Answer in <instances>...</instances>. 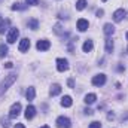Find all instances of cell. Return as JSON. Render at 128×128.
Here are the masks:
<instances>
[{
    "mask_svg": "<svg viewBox=\"0 0 128 128\" xmlns=\"http://www.w3.org/2000/svg\"><path fill=\"white\" fill-rule=\"evenodd\" d=\"M15 80H16V74H15V73H10V74L4 76V79H3L2 84H0V96H3V92L8 91V88H9Z\"/></svg>",
    "mask_w": 128,
    "mask_h": 128,
    "instance_id": "obj_1",
    "label": "cell"
},
{
    "mask_svg": "<svg viewBox=\"0 0 128 128\" xmlns=\"http://www.w3.org/2000/svg\"><path fill=\"white\" fill-rule=\"evenodd\" d=\"M18 36H20V30L12 27V28L9 30V33H8V37H6L8 43H15V42H16V39H18Z\"/></svg>",
    "mask_w": 128,
    "mask_h": 128,
    "instance_id": "obj_2",
    "label": "cell"
},
{
    "mask_svg": "<svg viewBox=\"0 0 128 128\" xmlns=\"http://www.w3.org/2000/svg\"><path fill=\"white\" fill-rule=\"evenodd\" d=\"M21 113V103H14L9 110V118H16Z\"/></svg>",
    "mask_w": 128,
    "mask_h": 128,
    "instance_id": "obj_3",
    "label": "cell"
},
{
    "mask_svg": "<svg viewBox=\"0 0 128 128\" xmlns=\"http://www.w3.org/2000/svg\"><path fill=\"white\" fill-rule=\"evenodd\" d=\"M104 84H106V74L100 73V74H96V76L92 78V85H96V86H103Z\"/></svg>",
    "mask_w": 128,
    "mask_h": 128,
    "instance_id": "obj_4",
    "label": "cell"
},
{
    "mask_svg": "<svg viewBox=\"0 0 128 128\" xmlns=\"http://www.w3.org/2000/svg\"><path fill=\"white\" fill-rule=\"evenodd\" d=\"M57 127L58 128H70L72 127V122H70L68 118H66V116H60V118L57 119Z\"/></svg>",
    "mask_w": 128,
    "mask_h": 128,
    "instance_id": "obj_5",
    "label": "cell"
},
{
    "mask_svg": "<svg viewBox=\"0 0 128 128\" xmlns=\"http://www.w3.org/2000/svg\"><path fill=\"white\" fill-rule=\"evenodd\" d=\"M36 48H37L39 51H48V49L51 48V43H49V40H46V39H42V40H39V42H37Z\"/></svg>",
    "mask_w": 128,
    "mask_h": 128,
    "instance_id": "obj_6",
    "label": "cell"
},
{
    "mask_svg": "<svg viewBox=\"0 0 128 128\" xmlns=\"http://www.w3.org/2000/svg\"><path fill=\"white\" fill-rule=\"evenodd\" d=\"M57 68H58V72H66L68 68V61L66 58H58L57 60Z\"/></svg>",
    "mask_w": 128,
    "mask_h": 128,
    "instance_id": "obj_7",
    "label": "cell"
},
{
    "mask_svg": "<svg viewBox=\"0 0 128 128\" xmlns=\"http://www.w3.org/2000/svg\"><path fill=\"white\" fill-rule=\"evenodd\" d=\"M124 16H125V10H124V9H118V10H115V14H113V21H115V22H121V21L124 20Z\"/></svg>",
    "mask_w": 128,
    "mask_h": 128,
    "instance_id": "obj_8",
    "label": "cell"
},
{
    "mask_svg": "<svg viewBox=\"0 0 128 128\" xmlns=\"http://www.w3.org/2000/svg\"><path fill=\"white\" fill-rule=\"evenodd\" d=\"M28 48H30V40H28L27 37H26V39H21V42H20V46H18L20 52H26Z\"/></svg>",
    "mask_w": 128,
    "mask_h": 128,
    "instance_id": "obj_9",
    "label": "cell"
},
{
    "mask_svg": "<svg viewBox=\"0 0 128 128\" xmlns=\"http://www.w3.org/2000/svg\"><path fill=\"white\" fill-rule=\"evenodd\" d=\"M88 26H90V22L86 21V20H84V18H80L79 21H78V30L79 32H86L88 30Z\"/></svg>",
    "mask_w": 128,
    "mask_h": 128,
    "instance_id": "obj_10",
    "label": "cell"
},
{
    "mask_svg": "<svg viewBox=\"0 0 128 128\" xmlns=\"http://www.w3.org/2000/svg\"><path fill=\"white\" fill-rule=\"evenodd\" d=\"M34 115H36V107L34 106H27V109H26V118L27 119H33Z\"/></svg>",
    "mask_w": 128,
    "mask_h": 128,
    "instance_id": "obj_11",
    "label": "cell"
},
{
    "mask_svg": "<svg viewBox=\"0 0 128 128\" xmlns=\"http://www.w3.org/2000/svg\"><path fill=\"white\" fill-rule=\"evenodd\" d=\"M103 32H104V34H106V36H109V37H110V36L115 33V27H113L112 24H104Z\"/></svg>",
    "mask_w": 128,
    "mask_h": 128,
    "instance_id": "obj_12",
    "label": "cell"
},
{
    "mask_svg": "<svg viewBox=\"0 0 128 128\" xmlns=\"http://www.w3.org/2000/svg\"><path fill=\"white\" fill-rule=\"evenodd\" d=\"M61 92V86L58 85V84H54L52 86H51V90H49V94L52 97H55V96H58Z\"/></svg>",
    "mask_w": 128,
    "mask_h": 128,
    "instance_id": "obj_13",
    "label": "cell"
},
{
    "mask_svg": "<svg viewBox=\"0 0 128 128\" xmlns=\"http://www.w3.org/2000/svg\"><path fill=\"white\" fill-rule=\"evenodd\" d=\"M72 103H73V100H72L70 96H64L63 98H61V106H63V107H70Z\"/></svg>",
    "mask_w": 128,
    "mask_h": 128,
    "instance_id": "obj_14",
    "label": "cell"
},
{
    "mask_svg": "<svg viewBox=\"0 0 128 128\" xmlns=\"http://www.w3.org/2000/svg\"><path fill=\"white\" fill-rule=\"evenodd\" d=\"M92 48H94V43H92V40H86V42L84 43V46H82L84 52H91V51H92Z\"/></svg>",
    "mask_w": 128,
    "mask_h": 128,
    "instance_id": "obj_15",
    "label": "cell"
},
{
    "mask_svg": "<svg viewBox=\"0 0 128 128\" xmlns=\"http://www.w3.org/2000/svg\"><path fill=\"white\" fill-rule=\"evenodd\" d=\"M26 97H27V100H28V101L34 100V97H36V90H34L33 86H30V88L27 90V92H26Z\"/></svg>",
    "mask_w": 128,
    "mask_h": 128,
    "instance_id": "obj_16",
    "label": "cell"
},
{
    "mask_svg": "<svg viewBox=\"0 0 128 128\" xmlns=\"http://www.w3.org/2000/svg\"><path fill=\"white\" fill-rule=\"evenodd\" d=\"M96 100H97V96H96V94H86L84 101H85L86 104H92V103H96Z\"/></svg>",
    "mask_w": 128,
    "mask_h": 128,
    "instance_id": "obj_17",
    "label": "cell"
},
{
    "mask_svg": "<svg viewBox=\"0 0 128 128\" xmlns=\"http://www.w3.org/2000/svg\"><path fill=\"white\" fill-rule=\"evenodd\" d=\"M8 26H9V20H2L0 21V34L4 33V30L8 28Z\"/></svg>",
    "mask_w": 128,
    "mask_h": 128,
    "instance_id": "obj_18",
    "label": "cell"
},
{
    "mask_svg": "<svg viewBox=\"0 0 128 128\" xmlns=\"http://www.w3.org/2000/svg\"><path fill=\"white\" fill-rule=\"evenodd\" d=\"M106 51H107V52H112V51H113V40H112L110 37L106 39Z\"/></svg>",
    "mask_w": 128,
    "mask_h": 128,
    "instance_id": "obj_19",
    "label": "cell"
},
{
    "mask_svg": "<svg viewBox=\"0 0 128 128\" xmlns=\"http://www.w3.org/2000/svg\"><path fill=\"white\" fill-rule=\"evenodd\" d=\"M85 6H86V0H78L76 2V9L78 10H84Z\"/></svg>",
    "mask_w": 128,
    "mask_h": 128,
    "instance_id": "obj_20",
    "label": "cell"
},
{
    "mask_svg": "<svg viewBox=\"0 0 128 128\" xmlns=\"http://www.w3.org/2000/svg\"><path fill=\"white\" fill-rule=\"evenodd\" d=\"M28 27H30L32 30H36V28L39 27V21H37V20H34V18L30 20V21H28Z\"/></svg>",
    "mask_w": 128,
    "mask_h": 128,
    "instance_id": "obj_21",
    "label": "cell"
},
{
    "mask_svg": "<svg viewBox=\"0 0 128 128\" xmlns=\"http://www.w3.org/2000/svg\"><path fill=\"white\" fill-rule=\"evenodd\" d=\"M27 6L26 4H21V3H14L12 4V10H22V9H26Z\"/></svg>",
    "mask_w": 128,
    "mask_h": 128,
    "instance_id": "obj_22",
    "label": "cell"
},
{
    "mask_svg": "<svg viewBox=\"0 0 128 128\" xmlns=\"http://www.w3.org/2000/svg\"><path fill=\"white\" fill-rule=\"evenodd\" d=\"M4 55H8V46L6 45H0V58H3Z\"/></svg>",
    "mask_w": 128,
    "mask_h": 128,
    "instance_id": "obj_23",
    "label": "cell"
},
{
    "mask_svg": "<svg viewBox=\"0 0 128 128\" xmlns=\"http://www.w3.org/2000/svg\"><path fill=\"white\" fill-rule=\"evenodd\" d=\"M0 122H2V127H3V128H9V125H10L8 118H2V121H0Z\"/></svg>",
    "mask_w": 128,
    "mask_h": 128,
    "instance_id": "obj_24",
    "label": "cell"
},
{
    "mask_svg": "<svg viewBox=\"0 0 128 128\" xmlns=\"http://www.w3.org/2000/svg\"><path fill=\"white\" fill-rule=\"evenodd\" d=\"M88 128H101V124L100 122H97V121H94V122H91L90 124V127Z\"/></svg>",
    "mask_w": 128,
    "mask_h": 128,
    "instance_id": "obj_25",
    "label": "cell"
},
{
    "mask_svg": "<svg viewBox=\"0 0 128 128\" xmlns=\"http://www.w3.org/2000/svg\"><path fill=\"white\" fill-rule=\"evenodd\" d=\"M54 32L57 33V34H61V26H60V24H57V26L54 27Z\"/></svg>",
    "mask_w": 128,
    "mask_h": 128,
    "instance_id": "obj_26",
    "label": "cell"
},
{
    "mask_svg": "<svg viewBox=\"0 0 128 128\" xmlns=\"http://www.w3.org/2000/svg\"><path fill=\"white\" fill-rule=\"evenodd\" d=\"M103 15H104V10H103V9H98V10H97V16H98V18H101Z\"/></svg>",
    "mask_w": 128,
    "mask_h": 128,
    "instance_id": "obj_27",
    "label": "cell"
},
{
    "mask_svg": "<svg viewBox=\"0 0 128 128\" xmlns=\"http://www.w3.org/2000/svg\"><path fill=\"white\" fill-rule=\"evenodd\" d=\"M4 67H6V68H12V67H14V63H10V61H8V63L4 64Z\"/></svg>",
    "mask_w": 128,
    "mask_h": 128,
    "instance_id": "obj_28",
    "label": "cell"
},
{
    "mask_svg": "<svg viewBox=\"0 0 128 128\" xmlns=\"http://www.w3.org/2000/svg\"><path fill=\"white\" fill-rule=\"evenodd\" d=\"M67 85H68L70 88H73V86H74V84H73V79H68V80H67Z\"/></svg>",
    "mask_w": 128,
    "mask_h": 128,
    "instance_id": "obj_29",
    "label": "cell"
},
{
    "mask_svg": "<svg viewBox=\"0 0 128 128\" xmlns=\"http://www.w3.org/2000/svg\"><path fill=\"white\" fill-rule=\"evenodd\" d=\"M27 4H37V0H26Z\"/></svg>",
    "mask_w": 128,
    "mask_h": 128,
    "instance_id": "obj_30",
    "label": "cell"
},
{
    "mask_svg": "<svg viewBox=\"0 0 128 128\" xmlns=\"http://www.w3.org/2000/svg\"><path fill=\"white\" fill-rule=\"evenodd\" d=\"M84 112H85V115H92V110L91 109H85Z\"/></svg>",
    "mask_w": 128,
    "mask_h": 128,
    "instance_id": "obj_31",
    "label": "cell"
},
{
    "mask_svg": "<svg viewBox=\"0 0 128 128\" xmlns=\"http://www.w3.org/2000/svg\"><path fill=\"white\" fill-rule=\"evenodd\" d=\"M113 118H115V115H113V113H109V115H107V119H113Z\"/></svg>",
    "mask_w": 128,
    "mask_h": 128,
    "instance_id": "obj_32",
    "label": "cell"
},
{
    "mask_svg": "<svg viewBox=\"0 0 128 128\" xmlns=\"http://www.w3.org/2000/svg\"><path fill=\"white\" fill-rule=\"evenodd\" d=\"M14 128H26V127H24L22 124H16V125H15V127H14Z\"/></svg>",
    "mask_w": 128,
    "mask_h": 128,
    "instance_id": "obj_33",
    "label": "cell"
},
{
    "mask_svg": "<svg viewBox=\"0 0 128 128\" xmlns=\"http://www.w3.org/2000/svg\"><path fill=\"white\" fill-rule=\"evenodd\" d=\"M40 128H49V127L48 125H43V127H40Z\"/></svg>",
    "mask_w": 128,
    "mask_h": 128,
    "instance_id": "obj_34",
    "label": "cell"
},
{
    "mask_svg": "<svg viewBox=\"0 0 128 128\" xmlns=\"http://www.w3.org/2000/svg\"><path fill=\"white\" fill-rule=\"evenodd\" d=\"M127 39H128V33H127Z\"/></svg>",
    "mask_w": 128,
    "mask_h": 128,
    "instance_id": "obj_35",
    "label": "cell"
},
{
    "mask_svg": "<svg viewBox=\"0 0 128 128\" xmlns=\"http://www.w3.org/2000/svg\"><path fill=\"white\" fill-rule=\"evenodd\" d=\"M103 2H107V0H103Z\"/></svg>",
    "mask_w": 128,
    "mask_h": 128,
    "instance_id": "obj_36",
    "label": "cell"
},
{
    "mask_svg": "<svg viewBox=\"0 0 128 128\" xmlns=\"http://www.w3.org/2000/svg\"><path fill=\"white\" fill-rule=\"evenodd\" d=\"M2 2H3V0H0V3H2Z\"/></svg>",
    "mask_w": 128,
    "mask_h": 128,
    "instance_id": "obj_37",
    "label": "cell"
},
{
    "mask_svg": "<svg viewBox=\"0 0 128 128\" xmlns=\"http://www.w3.org/2000/svg\"><path fill=\"white\" fill-rule=\"evenodd\" d=\"M127 52H128V49H127Z\"/></svg>",
    "mask_w": 128,
    "mask_h": 128,
    "instance_id": "obj_38",
    "label": "cell"
},
{
    "mask_svg": "<svg viewBox=\"0 0 128 128\" xmlns=\"http://www.w3.org/2000/svg\"><path fill=\"white\" fill-rule=\"evenodd\" d=\"M0 21H2V20H0Z\"/></svg>",
    "mask_w": 128,
    "mask_h": 128,
    "instance_id": "obj_39",
    "label": "cell"
}]
</instances>
